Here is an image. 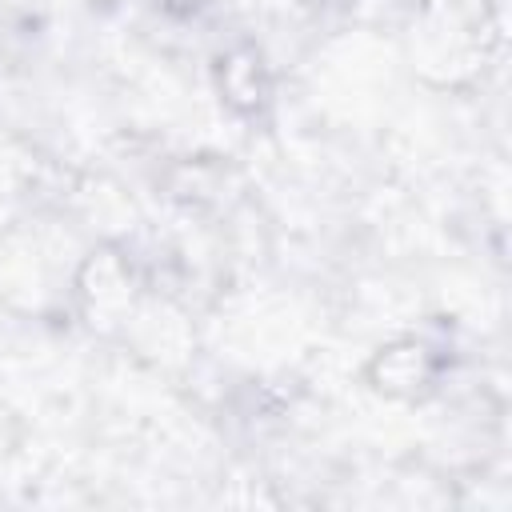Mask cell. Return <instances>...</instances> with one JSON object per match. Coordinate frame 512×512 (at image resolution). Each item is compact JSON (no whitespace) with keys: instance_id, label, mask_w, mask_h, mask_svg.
Instances as JSON below:
<instances>
[{"instance_id":"cell-2","label":"cell","mask_w":512,"mask_h":512,"mask_svg":"<svg viewBox=\"0 0 512 512\" xmlns=\"http://www.w3.org/2000/svg\"><path fill=\"white\" fill-rule=\"evenodd\" d=\"M76 296H80L88 324H108V320L128 316L136 304V276H132L128 256H120L116 248L88 252L76 272Z\"/></svg>"},{"instance_id":"cell-4","label":"cell","mask_w":512,"mask_h":512,"mask_svg":"<svg viewBox=\"0 0 512 512\" xmlns=\"http://www.w3.org/2000/svg\"><path fill=\"white\" fill-rule=\"evenodd\" d=\"M164 4V12H172V16H192L196 8H204V0H160Z\"/></svg>"},{"instance_id":"cell-1","label":"cell","mask_w":512,"mask_h":512,"mask_svg":"<svg viewBox=\"0 0 512 512\" xmlns=\"http://www.w3.org/2000/svg\"><path fill=\"white\" fill-rule=\"evenodd\" d=\"M440 368V352L424 340H392L380 352H372V360L364 364V380L384 400H420L436 388Z\"/></svg>"},{"instance_id":"cell-3","label":"cell","mask_w":512,"mask_h":512,"mask_svg":"<svg viewBox=\"0 0 512 512\" xmlns=\"http://www.w3.org/2000/svg\"><path fill=\"white\" fill-rule=\"evenodd\" d=\"M216 92L220 100L236 112V116H260L272 100V80H268V68H264V56L252 48V44H236L228 52L216 56Z\"/></svg>"}]
</instances>
